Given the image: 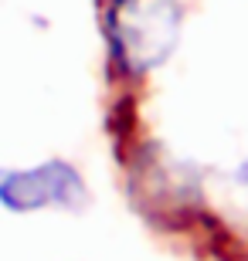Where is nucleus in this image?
Here are the masks:
<instances>
[{"label": "nucleus", "mask_w": 248, "mask_h": 261, "mask_svg": "<svg viewBox=\"0 0 248 261\" xmlns=\"http://www.w3.org/2000/svg\"><path fill=\"white\" fill-rule=\"evenodd\" d=\"M184 0H102L99 28L116 92H136L170 65L184 41Z\"/></svg>", "instance_id": "1"}, {"label": "nucleus", "mask_w": 248, "mask_h": 261, "mask_svg": "<svg viewBox=\"0 0 248 261\" xmlns=\"http://www.w3.org/2000/svg\"><path fill=\"white\" fill-rule=\"evenodd\" d=\"M88 203L92 187L65 156H44L31 166L0 163V207L10 214H82Z\"/></svg>", "instance_id": "2"}]
</instances>
